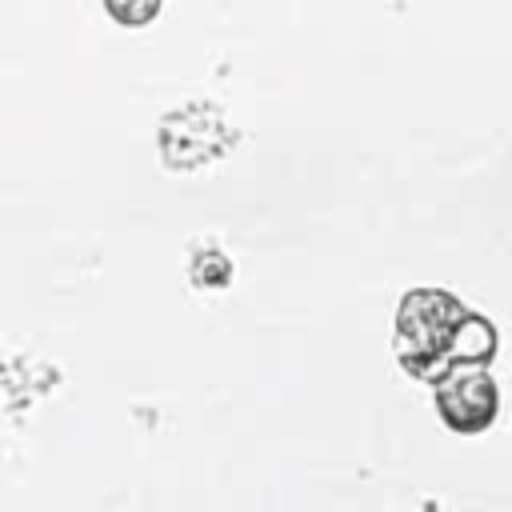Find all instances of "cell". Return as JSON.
<instances>
[{"mask_svg":"<svg viewBox=\"0 0 512 512\" xmlns=\"http://www.w3.org/2000/svg\"><path fill=\"white\" fill-rule=\"evenodd\" d=\"M472 308H464L452 292L444 288H416L400 300L396 312V356L400 364L420 376V380H436L448 368V344L460 328V320Z\"/></svg>","mask_w":512,"mask_h":512,"instance_id":"cell-1","label":"cell"},{"mask_svg":"<svg viewBox=\"0 0 512 512\" xmlns=\"http://www.w3.org/2000/svg\"><path fill=\"white\" fill-rule=\"evenodd\" d=\"M436 408L452 432H484L496 420L500 408V388L488 372V364H452L432 380Z\"/></svg>","mask_w":512,"mask_h":512,"instance_id":"cell-2","label":"cell"},{"mask_svg":"<svg viewBox=\"0 0 512 512\" xmlns=\"http://www.w3.org/2000/svg\"><path fill=\"white\" fill-rule=\"evenodd\" d=\"M164 0H104V12L120 24V28H144L160 16Z\"/></svg>","mask_w":512,"mask_h":512,"instance_id":"cell-3","label":"cell"}]
</instances>
